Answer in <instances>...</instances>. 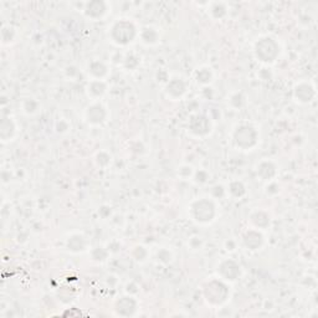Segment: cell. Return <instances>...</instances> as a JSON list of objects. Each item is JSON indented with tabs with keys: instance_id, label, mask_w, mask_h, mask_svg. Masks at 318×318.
Segmentation results:
<instances>
[{
	"instance_id": "cell-21",
	"label": "cell",
	"mask_w": 318,
	"mask_h": 318,
	"mask_svg": "<svg viewBox=\"0 0 318 318\" xmlns=\"http://www.w3.org/2000/svg\"><path fill=\"white\" fill-rule=\"evenodd\" d=\"M229 190L230 193L236 198H241L246 193L245 186H244V184L241 183V182H232V183L230 184Z\"/></svg>"
},
{
	"instance_id": "cell-22",
	"label": "cell",
	"mask_w": 318,
	"mask_h": 318,
	"mask_svg": "<svg viewBox=\"0 0 318 318\" xmlns=\"http://www.w3.org/2000/svg\"><path fill=\"white\" fill-rule=\"evenodd\" d=\"M211 71L209 68H200L197 72V80L198 82H202V84H208V82L211 81Z\"/></svg>"
},
{
	"instance_id": "cell-17",
	"label": "cell",
	"mask_w": 318,
	"mask_h": 318,
	"mask_svg": "<svg viewBox=\"0 0 318 318\" xmlns=\"http://www.w3.org/2000/svg\"><path fill=\"white\" fill-rule=\"evenodd\" d=\"M68 249H70L71 251L78 252V251H84L85 250V246H86V244H85V240L82 239L81 236L75 235V236H72L70 239V240H68Z\"/></svg>"
},
{
	"instance_id": "cell-13",
	"label": "cell",
	"mask_w": 318,
	"mask_h": 318,
	"mask_svg": "<svg viewBox=\"0 0 318 318\" xmlns=\"http://www.w3.org/2000/svg\"><path fill=\"white\" fill-rule=\"evenodd\" d=\"M106 9H107V6H106V4L103 1L96 0V1H91V3L87 4L85 13H86L87 17L97 19V18H101L106 13Z\"/></svg>"
},
{
	"instance_id": "cell-15",
	"label": "cell",
	"mask_w": 318,
	"mask_h": 318,
	"mask_svg": "<svg viewBox=\"0 0 318 318\" xmlns=\"http://www.w3.org/2000/svg\"><path fill=\"white\" fill-rule=\"evenodd\" d=\"M257 173L264 181H270L276 174V167L271 162H262L257 167Z\"/></svg>"
},
{
	"instance_id": "cell-8",
	"label": "cell",
	"mask_w": 318,
	"mask_h": 318,
	"mask_svg": "<svg viewBox=\"0 0 318 318\" xmlns=\"http://www.w3.org/2000/svg\"><path fill=\"white\" fill-rule=\"evenodd\" d=\"M86 117L90 123L100 124L106 119V111L103 106L96 103V105L90 106L86 112Z\"/></svg>"
},
{
	"instance_id": "cell-2",
	"label": "cell",
	"mask_w": 318,
	"mask_h": 318,
	"mask_svg": "<svg viewBox=\"0 0 318 318\" xmlns=\"http://www.w3.org/2000/svg\"><path fill=\"white\" fill-rule=\"evenodd\" d=\"M278 54H280V46L271 38L260 39L256 43V46H255L256 57L260 61L266 62V64L275 61L277 59Z\"/></svg>"
},
{
	"instance_id": "cell-12",
	"label": "cell",
	"mask_w": 318,
	"mask_h": 318,
	"mask_svg": "<svg viewBox=\"0 0 318 318\" xmlns=\"http://www.w3.org/2000/svg\"><path fill=\"white\" fill-rule=\"evenodd\" d=\"M295 96H296L297 100L301 101V102H310V101L315 97V90H313V87L311 86V85L301 84L295 90Z\"/></svg>"
},
{
	"instance_id": "cell-4",
	"label": "cell",
	"mask_w": 318,
	"mask_h": 318,
	"mask_svg": "<svg viewBox=\"0 0 318 318\" xmlns=\"http://www.w3.org/2000/svg\"><path fill=\"white\" fill-rule=\"evenodd\" d=\"M136 34H137L136 33V26L127 20H121V22L116 23L114 26L112 27V31H111L112 40L118 45L130 44L136 38Z\"/></svg>"
},
{
	"instance_id": "cell-11",
	"label": "cell",
	"mask_w": 318,
	"mask_h": 318,
	"mask_svg": "<svg viewBox=\"0 0 318 318\" xmlns=\"http://www.w3.org/2000/svg\"><path fill=\"white\" fill-rule=\"evenodd\" d=\"M262 243H264V236L256 230H250L244 235V244L246 245V248L251 249V250H256V249L261 248Z\"/></svg>"
},
{
	"instance_id": "cell-1",
	"label": "cell",
	"mask_w": 318,
	"mask_h": 318,
	"mask_svg": "<svg viewBox=\"0 0 318 318\" xmlns=\"http://www.w3.org/2000/svg\"><path fill=\"white\" fill-rule=\"evenodd\" d=\"M259 142V133L250 124H241L234 131V143L237 148L248 151Z\"/></svg>"
},
{
	"instance_id": "cell-16",
	"label": "cell",
	"mask_w": 318,
	"mask_h": 318,
	"mask_svg": "<svg viewBox=\"0 0 318 318\" xmlns=\"http://www.w3.org/2000/svg\"><path fill=\"white\" fill-rule=\"evenodd\" d=\"M251 221L252 224L260 229H265L270 225V216L264 211H256L251 215Z\"/></svg>"
},
{
	"instance_id": "cell-14",
	"label": "cell",
	"mask_w": 318,
	"mask_h": 318,
	"mask_svg": "<svg viewBox=\"0 0 318 318\" xmlns=\"http://www.w3.org/2000/svg\"><path fill=\"white\" fill-rule=\"evenodd\" d=\"M14 133H15V124H14L11 118H3L1 123H0V137L3 140H9L13 138Z\"/></svg>"
},
{
	"instance_id": "cell-3",
	"label": "cell",
	"mask_w": 318,
	"mask_h": 318,
	"mask_svg": "<svg viewBox=\"0 0 318 318\" xmlns=\"http://www.w3.org/2000/svg\"><path fill=\"white\" fill-rule=\"evenodd\" d=\"M204 296L211 305H223L229 296V290L225 283L213 280L204 286Z\"/></svg>"
},
{
	"instance_id": "cell-23",
	"label": "cell",
	"mask_w": 318,
	"mask_h": 318,
	"mask_svg": "<svg viewBox=\"0 0 318 318\" xmlns=\"http://www.w3.org/2000/svg\"><path fill=\"white\" fill-rule=\"evenodd\" d=\"M227 9H225V6L223 5V4H215V5L213 6V9H211V13H213L214 18H216V19H220V18H223L225 15V13H227Z\"/></svg>"
},
{
	"instance_id": "cell-9",
	"label": "cell",
	"mask_w": 318,
	"mask_h": 318,
	"mask_svg": "<svg viewBox=\"0 0 318 318\" xmlns=\"http://www.w3.org/2000/svg\"><path fill=\"white\" fill-rule=\"evenodd\" d=\"M137 303L132 297H122L116 303V311L121 316H132L135 313Z\"/></svg>"
},
{
	"instance_id": "cell-5",
	"label": "cell",
	"mask_w": 318,
	"mask_h": 318,
	"mask_svg": "<svg viewBox=\"0 0 318 318\" xmlns=\"http://www.w3.org/2000/svg\"><path fill=\"white\" fill-rule=\"evenodd\" d=\"M192 213L195 220L202 224L210 223L215 216V205L211 200L202 199L193 204Z\"/></svg>"
},
{
	"instance_id": "cell-20",
	"label": "cell",
	"mask_w": 318,
	"mask_h": 318,
	"mask_svg": "<svg viewBox=\"0 0 318 318\" xmlns=\"http://www.w3.org/2000/svg\"><path fill=\"white\" fill-rule=\"evenodd\" d=\"M142 39L146 44H154L158 40V34H157L156 30L152 29V27H146V29L143 30Z\"/></svg>"
},
{
	"instance_id": "cell-6",
	"label": "cell",
	"mask_w": 318,
	"mask_h": 318,
	"mask_svg": "<svg viewBox=\"0 0 318 318\" xmlns=\"http://www.w3.org/2000/svg\"><path fill=\"white\" fill-rule=\"evenodd\" d=\"M189 131L198 137H204L211 131V123L206 116L197 114L189 121Z\"/></svg>"
},
{
	"instance_id": "cell-18",
	"label": "cell",
	"mask_w": 318,
	"mask_h": 318,
	"mask_svg": "<svg viewBox=\"0 0 318 318\" xmlns=\"http://www.w3.org/2000/svg\"><path fill=\"white\" fill-rule=\"evenodd\" d=\"M90 72H91L92 76H94V77L102 78L103 76L107 73V68L103 65L102 62L94 61L92 62L91 66H90Z\"/></svg>"
},
{
	"instance_id": "cell-19",
	"label": "cell",
	"mask_w": 318,
	"mask_h": 318,
	"mask_svg": "<svg viewBox=\"0 0 318 318\" xmlns=\"http://www.w3.org/2000/svg\"><path fill=\"white\" fill-rule=\"evenodd\" d=\"M106 91V85L103 84L102 81H92L91 84L89 85V92L94 96V97H98V96H102Z\"/></svg>"
},
{
	"instance_id": "cell-7",
	"label": "cell",
	"mask_w": 318,
	"mask_h": 318,
	"mask_svg": "<svg viewBox=\"0 0 318 318\" xmlns=\"http://www.w3.org/2000/svg\"><path fill=\"white\" fill-rule=\"evenodd\" d=\"M218 271L221 277L227 281H236L237 278L240 277V266L235 261H231V260L221 262Z\"/></svg>"
},
{
	"instance_id": "cell-24",
	"label": "cell",
	"mask_w": 318,
	"mask_h": 318,
	"mask_svg": "<svg viewBox=\"0 0 318 318\" xmlns=\"http://www.w3.org/2000/svg\"><path fill=\"white\" fill-rule=\"evenodd\" d=\"M110 160H111L110 156L106 153H103V152L97 156V163L100 167H106V165H108L110 164Z\"/></svg>"
},
{
	"instance_id": "cell-25",
	"label": "cell",
	"mask_w": 318,
	"mask_h": 318,
	"mask_svg": "<svg viewBox=\"0 0 318 318\" xmlns=\"http://www.w3.org/2000/svg\"><path fill=\"white\" fill-rule=\"evenodd\" d=\"M135 251H136V252H138L137 256H135L136 260H138V261H143V260L146 259L147 251L144 250V249H143L142 246H137V248L135 249Z\"/></svg>"
},
{
	"instance_id": "cell-10",
	"label": "cell",
	"mask_w": 318,
	"mask_h": 318,
	"mask_svg": "<svg viewBox=\"0 0 318 318\" xmlns=\"http://www.w3.org/2000/svg\"><path fill=\"white\" fill-rule=\"evenodd\" d=\"M186 91V86L182 80L179 78H173L172 81L168 82L167 85V93L168 96H170L172 98L177 100L181 98Z\"/></svg>"
}]
</instances>
